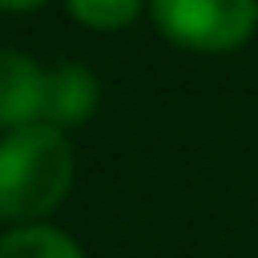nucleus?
Instances as JSON below:
<instances>
[{"instance_id": "f257e3e1", "label": "nucleus", "mask_w": 258, "mask_h": 258, "mask_svg": "<svg viewBox=\"0 0 258 258\" xmlns=\"http://www.w3.org/2000/svg\"><path fill=\"white\" fill-rule=\"evenodd\" d=\"M77 181V153L64 129L48 121L0 133V222H44Z\"/></svg>"}, {"instance_id": "f03ea898", "label": "nucleus", "mask_w": 258, "mask_h": 258, "mask_svg": "<svg viewBox=\"0 0 258 258\" xmlns=\"http://www.w3.org/2000/svg\"><path fill=\"white\" fill-rule=\"evenodd\" d=\"M149 20L153 28L202 56H222L258 32V0H149Z\"/></svg>"}, {"instance_id": "7ed1b4c3", "label": "nucleus", "mask_w": 258, "mask_h": 258, "mask_svg": "<svg viewBox=\"0 0 258 258\" xmlns=\"http://www.w3.org/2000/svg\"><path fill=\"white\" fill-rule=\"evenodd\" d=\"M44 81L48 69L36 56L0 48V133L44 121Z\"/></svg>"}, {"instance_id": "20e7f679", "label": "nucleus", "mask_w": 258, "mask_h": 258, "mask_svg": "<svg viewBox=\"0 0 258 258\" xmlns=\"http://www.w3.org/2000/svg\"><path fill=\"white\" fill-rule=\"evenodd\" d=\"M101 105V81L85 60H60L44 81V121L52 129L85 125Z\"/></svg>"}, {"instance_id": "39448f33", "label": "nucleus", "mask_w": 258, "mask_h": 258, "mask_svg": "<svg viewBox=\"0 0 258 258\" xmlns=\"http://www.w3.org/2000/svg\"><path fill=\"white\" fill-rule=\"evenodd\" d=\"M0 258H85V250L69 230L32 222V226H8L0 234Z\"/></svg>"}, {"instance_id": "423d86ee", "label": "nucleus", "mask_w": 258, "mask_h": 258, "mask_svg": "<svg viewBox=\"0 0 258 258\" xmlns=\"http://www.w3.org/2000/svg\"><path fill=\"white\" fill-rule=\"evenodd\" d=\"M145 8L149 0H64V12L81 28H93V32H121Z\"/></svg>"}, {"instance_id": "0eeeda50", "label": "nucleus", "mask_w": 258, "mask_h": 258, "mask_svg": "<svg viewBox=\"0 0 258 258\" xmlns=\"http://www.w3.org/2000/svg\"><path fill=\"white\" fill-rule=\"evenodd\" d=\"M44 4H52V0H0V12L4 16H24V12H40Z\"/></svg>"}]
</instances>
